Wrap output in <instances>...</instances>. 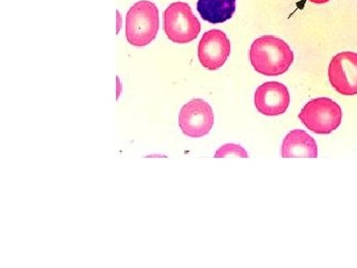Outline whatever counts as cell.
<instances>
[{
	"label": "cell",
	"mask_w": 357,
	"mask_h": 268,
	"mask_svg": "<svg viewBox=\"0 0 357 268\" xmlns=\"http://www.w3.org/2000/svg\"><path fill=\"white\" fill-rule=\"evenodd\" d=\"M251 65L264 76L276 77L287 72L294 62V53L284 40L265 35L255 40L249 52Z\"/></svg>",
	"instance_id": "obj_1"
},
{
	"label": "cell",
	"mask_w": 357,
	"mask_h": 268,
	"mask_svg": "<svg viewBox=\"0 0 357 268\" xmlns=\"http://www.w3.org/2000/svg\"><path fill=\"white\" fill-rule=\"evenodd\" d=\"M159 24V10L153 2H136L126 15V35L128 43L135 47L147 46L156 38Z\"/></svg>",
	"instance_id": "obj_2"
},
{
	"label": "cell",
	"mask_w": 357,
	"mask_h": 268,
	"mask_svg": "<svg viewBox=\"0 0 357 268\" xmlns=\"http://www.w3.org/2000/svg\"><path fill=\"white\" fill-rule=\"evenodd\" d=\"M299 119L312 133L326 135L342 124V110L332 98H318L306 103Z\"/></svg>",
	"instance_id": "obj_3"
},
{
	"label": "cell",
	"mask_w": 357,
	"mask_h": 268,
	"mask_svg": "<svg viewBox=\"0 0 357 268\" xmlns=\"http://www.w3.org/2000/svg\"><path fill=\"white\" fill-rule=\"evenodd\" d=\"M201 23L185 2L170 4L164 11V31L174 43H190L201 32Z\"/></svg>",
	"instance_id": "obj_4"
},
{
	"label": "cell",
	"mask_w": 357,
	"mask_h": 268,
	"mask_svg": "<svg viewBox=\"0 0 357 268\" xmlns=\"http://www.w3.org/2000/svg\"><path fill=\"white\" fill-rule=\"evenodd\" d=\"M215 122V115L210 103L202 98H195L185 103L178 114V126L185 135L203 137L210 133Z\"/></svg>",
	"instance_id": "obj_5"
},
{
	"label": "cell",
	"mask_w": 357,
	"mask_h": 268,
	"mask_svg": "<svg viewBox=\"0 0 357 268\" xmlns=\"http://www.w3.org/2000/svg\"><path fill=\"white\" fill-rule=\"evenodd\" d=\"M328 79L333 88L340 95H357V53L337 54L328 66Z\"/></svg>",
	"instance_id": "obj_6"
},
{
	"label": "cell",
	"mask_w": 357,
	"mask_h": 268,
	"mask_svg": "<svg viewBox=\"0 0 357 268\" xmlns=\"http://www.w3.org/2000/svg\"><path fill=\"white\" fill-rule=\"evenodd\" d=\"M231 52L229 37L222 30L211 29L204 33L199 43V63L206 69L215 70L227 62Z\"/></svg>",
	"instance_id": "obj_7"
},
{
	"label": "cell",
	"mask_w": 357,
	"mask_h": 268,
	"mask_svg": "<svg viewBox=\"0 0 357 268\" xmlns=\"http://www.w3.org/2000/svg\"><path fill=\"white\" fill-rule=\"evenodd\" d=\"M255 103L260 114L277 117L285 114L288 110L290 94L285 84L278 82H267L256 89Z\"/></svg>",
	"instance_id": "obj_8"
},
{
	"label": "cell",
	"mask_w": 357,
	"mask_h": 268,
	"mask_svg": "<svg viewBox=\"0 0 357 268\" xmlns=\"http://www.w3.org/2000/svg\"><path fill=\"white\" fill-rule=\"evenodd\" d=\"M281 154L284 158H317L318 145L306 131L296 129L286 135L282 144Z\"/></svg>",
	"instance_id": "obj_9"
},
{
	"label": "cell",
	"mask_w": 357,
	"mask_h": 268,
	"mask_svg": "<svg viewBox=\"0 0 357 268\" xmlns=\"http://www.w3.org/2000/svg\"><path fill=\"white\" fill-rule=\"evenodd\" d=\"M236 9V0H199L197 10L204 20L211 24H220L232 17Z\"/></svg>",
	"instance_id": "obj_10"
},
{
	"label": "cell",
	"mask_w": 357,
	"mask_h": 268,
	"mask_svg": "<svg viewBox=\"0 0 357 268\" xmlns=\"http://www.w3.org/2000/svg\"><path fill=\"white\" fill-rule=\"evenodd\" d=\"M215 158H225V157H241L248 158V154L246 150L241 145L227 143L218 150L215 155Z\"/></svg>",
	"instance_id": "obj_11"
},
{
	"label": "cell",
	"mask_w": 357,
	"mask_h": 268,
	"mask_svg": "<svg viewBox=\"0 0 357 268\" xmlns=\"http://www.w3.org/2000/svg\"><path fill=\"white\" fill-rule=\"evenodd\" d=\"M309 1L312 2V3L324 4L326 3V2L330 1V0H309Z\"/></svg>",
	"instance_id": "obj_12"
}]
</instances>
